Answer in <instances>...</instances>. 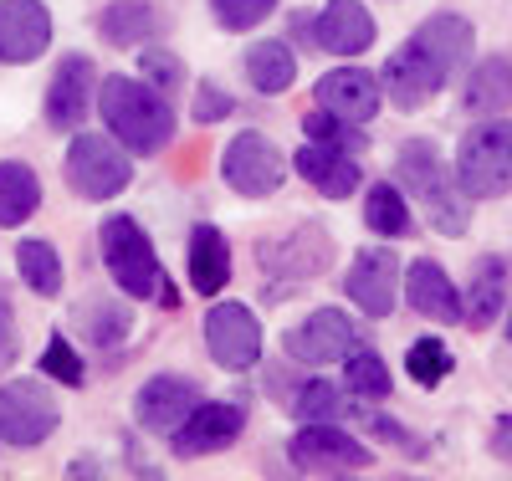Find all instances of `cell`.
Masks as SVG:
<instances>
[{"label":"cell","mask_w":512,"mask_h":481,"mask_svg":"<svg viewBox=\"0 0 512 481\" xmlns=\"http://www.w3.org/2000/svg\"><path fill=\"white\" fill-rule=\"evenodd\" d=\"M36 210H41V180H36V169L21 164V159H6V164H0V231L26 226Z\"/></svg>","instance_id":"obj_26"},{"label":"cell","mask_w":512,"mask_h":481,"mask_svg":"<svg viewBox=\"0 0 512 481\" xmlns=\"http://www.w3.org/2000/svg\"><path fill=\"white\" fill-rule=\"evenodd\" d=\"M62 169H67L72 195H82V200H113V195L128 190V180H134L128 149L108 134H72Z\"/></svg>","instance_id":"obj_5"},{"label":"cell","mask_w":512,"mask_h":481,"mask_svg":"<svg viewBox=\"0 0 512 481\" xmlns=\"http://www.w3.org/2000/svg\"><path fill=\"white\" fill-rule=\"evenodd\" d=\"M98 113L108 123V134L128 149V154H164L175 144V108L159 87H149L144 77H103L98 82Z\"/></svg>","instance_id":"obj_1"},{"label":"cell","mask_w":512,"mask_h":481,"mask_svg":"<svg viewBox=\"0 0 512 481\" xmlns=\"http://www.w3.org/2000/svg\"><path fill=\"white\" fill-rule=\"evenodd\" d=\"M16 272L36 297H62L67 272H62V256H57L52 241H21L16 246Z\"/></svg>","instance_id":"obj_29"},{"label":"cell","mask_w":512,"mask_h":481,"mask_svg":"<svg viewBox=\"0 0 512 481\" xmlns=\"http://www.w3.org/2000/svg\"><path fill=\"white\" fill-rule=\"evenodd\" d=\"M282 348L287 359L308 364V369H328V364H344L354 348H359V333H354V318L338 313V308H313L297 328L282 333Z\"/></svg>","instance_id":"obj_9"},{"label":"cell","mask_w":512,"mask_h":481,"mask_svg":"<svg viewBox=\"0 0 512 481\" xmlns=\"http://www.w3.org/2000/svg\"><path fill=\"white\" fill-rule=\"evenodd\" d=\"M98 103V72L88 57H67L47 82V123L57 134H77L88 108Z\"/></svg>","instance_id":"obj_17"},{"label":"cell","mask_w":512,"mask_h":481,"mask_svg":"<svg viewBox=\"0 0 512 481\" xmlns=\"http://www.w3.org/2000/svg\"><path fill=\"white\" fill-rule=\"evenodd\" d=\"M21 354V343H16V313H11V297L6 287H0V374H6Z\"/></svg>","instance_id":"obj_40"},{"label":"cell","mask_w":512,"mask_h":481,"mask_svg":"<svg viewBox=\"0 0 512 481\" xmlns=\"http://www.w3.org/2000/svg\"><path fill=\"white\" fill-rule=\"evenodd\" d=\"M451 369H456V354L446 348V338H415V343L405 348V374H410L420 389L446 384Z\"/></svg>","instance_id":"obj_31"},{"label":"cell","mask_w":512,"mask_h":481,"mask_svg":"<svg viewBox=\"0 0 512 481\" xmlns=\"http://www.w3.org/2000/svg\"><path fill=\"white\" fill-rule=\"evenodd\" d=\"M231 108H236V98L221 93L216 82H200V87H195V123H221Z\"/></svg>","instance_id":"obj_39"},{"label":"cell","mask_w":512,"mask_h":481,"mask_svg":"<svg viewBox=\"0 0 512 481\" xmlns=\"http://www.w3.org/2000/svg\"><path fill=\"white\" fill-rule=\"evenodd\" d=\"M313 93H318V108L349 118V123H369L379 113V103H384L379 77L364 72V67H333V72H323Z\"/></svg>","instance_id":"obj_19"},{"label":"cell","mask_w":512,"mask_h":481,"mask_svg":"<svg viewBox=\"0 0 512 481\" xmlns=\"http://www.w3.org/2000/svg\"><path fill=\"white\" fill-rule=\"evenodd\" d=\"M507 343H512V313H507Z\"/></svg>","instance_id":"obj_42"},{"label":"cell","mask_w":512,"mask_h":481,"mask_svg":"<svg viewBox=\"0 0 512 481\" xmlns=\"http://www.w3.org/2000/svg\"><path fill=\"white\" fill-rule=\"evenodd\" d=\"M185 251H190L185 267H190L195 292H200V297H221L226 282H231V241H226L216 226H195Z\"/></svg>","instance_id":"obj_25"},{"label":"cell","mask_w":512,"mask_h":481,"mask_svg":"<svg viewBox=\"0 0 512 481\" xmlns=\"http://www.w3.org/2000/svg\"><path fill=\"white\" fill-rule=\"evenodd\" d=\"M333 267V236L318 226H297L277 241H262V272H277L282 282H308Z\"/></svg>","instance_id":"obj_14"},{"label":"cell","mask_w":512,"mask_h":481,"mask_svg":"<svg viewBox=\"0 0 512 481\" xmlns=\"http://www.w3.org/2000/svg\"><path fill=\"white\" fill-rule=\"evenodd\" d=\"M52 47V11L41 0H0V62L26 67Z\"/></svg>","instance_id":"obj_15"},{"label":"cell","mask_w":512,"mask_h":481,"mask_svg":"<svg viewBox=\"0 0 512 481\" xmlns=\"http://www.w3.org/2000/svg\"><path fill=\"white\" fill-rule=\"evenodd\" d=\"M246 430V410L241 405H221V400H200L190 410V420L169 435V451H175L180 461H195V456H216L226 446L241 441Z\"/></svg>","instance_id":"obj_12"},{"label":"cell","mask_w":512,"mask_h":481,"mask_svg":"<svg viewBox=\"0 0 512 481\" xmlns=\"http://www.w3.org/2000/svg\"><path fill=\"white\" fill-rule=\"evenodd\" d=\"M287 154L267 139V134H256V128H246V134H231V144L221 149V180L246 195V200H267L282 190L287 180Z\"/></svg>","instance_id":"obj_7"},{"label":"cell","mask_w":512,"mask_h":481,"mask_svg":"<svg viewBox=\"0 0 512 481\" xmlns=\"http://www.w3.org/2000/svg\"><path fill=\"white\" fill-rule=\"evenodd\" d=\"M62 425V405L41 379H6L0 384V441L31 451L41 441H52Z\"/></svg>","instance_id":"obj_6"},{"label":"cell","mask_w":512,"mask_h":481,"mask_svg":"<svg viewBox=\"0 0 512 481\" xmlns=\"http://www.w3.org/2000/svg\"><path fill=\"white\" fill-rule=\"evenodd\" d=\"M379 87H384V98H390L400 113H420V108L446 87V77H441V72H436V67L405 41V47L379 67Z\"/></svg>","instance_id":"obj_18"},{"label":"cell","mask_w":512,"mask_h":481,"mask_svg":"<svg viewBox=\"0 0 512 481\" xmlns=\"http://www.w3.org/2000/svg\"><path fill=\"white\" fill-rule=\"evenodd\" d=\"M205 348L226 374H241L262 359V323L241 302H216L205 313Z\"/></svg>","instance_id":"obj_10"},{"label":"cell","mask_w":512,"mask_h":481,"mask_svg":"<svg viewBox=\"0 0 512 481\" xmlns=\"http://www.w3.org/2000/svg\"><path fill=\"white\" fill-rule=\"evenodd\" d=\"M374 36H379V26H374L369 6H359V0H328L313 21V41L333 57H364L374 47Z\"/></svg>","instance_id":"obj_20"},{"label":"cell","mask_w":512,"mask_h":481,"mask_svg":"<svg viewBox=\"0 0 512 481\" xmlns=\"http://www.w3.org/2000/svg\"><path fill=\"white\" fill-rule=\"evenodd\" d=\"M82 323H88V338L98 348H118L123 333H128V313L113 308V302H88V308H82Z\"/></svg>","instance_id":"obj_37"},{"label":"cell","mask_w":512,"mask_h":481,"mask_svg":"<svg viewBox=\"0 0 512 481\" xmlns=\"http://www.w3.org/2000/svg\"><path fill=\"white\" fill-rule=\"evenodd\" d=\"M303 134L313 139V144H328V149H364V134H359V123H349V118H338V113H328V108H313L308 118H303Z\"/></svg>","instance_id":"obj_34"},{"label":"cell","mask_w":512,"mask_h":481,"mask_svg":"<svg viewBox=\"0 0 512 481\" xmlns=\"http://www.w3.org/2000/svg\"><path fill=\"white\" fill-rule=\"evenodd\" d=\"M292 169L323 195V200H349L359 190V164L349 149H328V144H303L292 154Z\"/></svg>","instance_id":"obj_21"},{"label":"cell","mask_w":512,"mask_h":481,"mask_svg":"<svg viewBox=\"0 0 512 481\" xmlns=\"http://www.w3.org/2000/svg\"><path fill=\"white\" fill-rule=\"evenodd\" d=\"M395 174H400L395 185H400L405 195L420 200V210L431 215V226H436L446 241L466 236V226H472V195H466L456 164H446L436 144H425V139L400 144V154H395Z\"/></svg>","instance_id":"obj_2"},{"label":"cell","mask_w":512,"mask_h":481,"mask_svg":"<svg viewBox=\"0 0 512 481\" xmlns=\"http://www.w3.org/2000/svg\"><path fill=\"white\" fill-rule=\"evenodd\" d=\"M292 415L303 420V425L338 420V389L328 379H303V389H297V400H292Z\"/></svg>","instance_id":"obj_36"},{"label":"cell","mask_w":512,"mask_h":481,"mask_svg":"<svg viewBox=\"0 0 512 481\" xmlns=\"http://www.w3.org/2000/svg\"><path fill=\"white\" fill-rule=\"evenodd\" d=\"M456 174L472 200L512 195V118H482L456 144Z\"/></svg>","instance_id":"obj_4"},{"label":"cell","mask_w":512,"mask_h":481,"mask_svg":"<svg viewBox=\"0 0 512 481\" xmlns=\"http://www.w3.org/2000/svg\"><path fill=\"white\" fill-rule=\"evenodd\" d=\"M287 461L303 476H349V471H364L374 456L349 430H338L333 420H318V425H303L287 441Z\"/></svg>","instance_id":"obj_8"},{"label":"cell","mask_w":512,"mask_h":481,"mask_svg":"<svg viewBox=\"0 0 512 481\" xmlns=\"http://www.w3.org/2000/svg\"><path fill=\"white\" fill-rule=\"evenodd\" d=\"M98 246H103V267L113 277V287L123 297H139V302H159V308H175V287H169L159 256H154V241L144 236V226L134 215H108L103 231H98Z\"/></svg>","instance_id":"obj_3"},{"label":"cell","mask_w":512,"mask_h":481,"mask_svg":"<svg viewBox=\"0 0 512 481\" xmlns=\"http://www.w3.org/2000/svg\"><path fill=\"white\" fill-rule=\"evenodd\" d=\"M169 31V16H159L149 0H113V6H103L98 16V36L108 41V47H154V36Z\"/></svg>","instance_id":"obj_23"},{"label":"cell","mask_w":512,"mask_h":481,"mask_svg":"<svg viewBox=\"0 0 512 481\" xmlns=\"http://www.w3.org/2000/svg\"><path fill=\"white\" fill-rule=\"evenodd\" d=\"M139 77L149 82V87H159V93H180V82H185V67L169 57V52H139Z\"/></svg>","instance_id":"obj_38"},{"label":"cell","mask_w":512,"mask_h":481,"mask_svg":"<svg viewBox=\"0 0 512 481\" xmlns=\"http://www.w3.org/2000/svg\"><path fill=\"white\" fill-rule=\"evenodd\" d=\"M41 374L57 379V384H67V389L88 384V364H82V354L72 348L67 333H52V338H47V348H41Z\"/></svg>","instance_id":"obj_33"},{"label":"cell","mask_w":512,"mask_h":481,"mask_svg":"<svg viewBox=\"0 0 512 481\" xmlns=\"http://www.w3.org/2000/svg\"><path fill=\"white\" fill-rule=\"evenodd\" d=\"M344 292L364 318H390L400 302V256L390 246H364L344 277Z\"/></svg>","instance_id":"obj_11"},{"label":"cell","mask_w":512,"mask_h":481,"mask_svg":"<svg viewBox=\"0 0 512 481\" xmlns=\"http://www.w3.org/2000/svg\"><path fill=\"white\" fill-rule=\"evenodd\" d=\"M200 405V384L185 379V374H154L139 395H134V420L154 435H175L190 410Z\"/></svg>","instance_id":"obj_16"},{"label":"cell","mask_w":512,"mask_h":481,"mask_svg":"<svg viewBox=\"0 0 512 481\" xmlns=\"http://www.w3.org/2000/svg\"><path fill=\"white\" fill-rule=\"evenodd\" d=\"M277 11V0H210V16L221 31H256Z\"/></svg>","instance_id":"obj_35"},{"label":"cell","mask_w":512,"mask_h":481,"mask_svg":"<svg viewBox=\"0 0 512 481\" xmlns=\"http://www.w3.org/2000/svg\"><path fill=\"white\" fill-rule=\"evenodd\" d=\"M410 47L431 62L446 82L456 77V72H466L472 67V52H477V31H472V21L466 16H456V11H436V16H425L420 26H415V36H410Z\"/></svg>","instance_id":"obj_13"},{"label":"cell","mask_w":512,"mask_h":481,"mask_svg":"<svg viewBox=\"0 0 512 481\" xmlns=\"http://www.w3.org/2000/svg\"><path fill=\"white\" fill-rule=\"evenodd\" d=\"M492 456L502 466H512V415H497V425H492Z\"/></svg>","instance_id":"obj_41"},{"label":"cell","mask_w":512,"mask_h":481,"mask_svg":"<svg viewBox=\"0 0 512 481\" xmlns=\"http://www.w3.org/2000/svg\"><path fill=\"white\" fill-rule=\"evenodd\" d=\"M246 82L267 98H282L297 82V52L287 47V41H256V47L246 52Z\"/></svg>","instance_id":"obj_28"},{"label":"cell","mask_w":512,"mask_h":481,"mask_svg":"<svg viewBox=\"0 0 512 481\" xmlns=\"http://www.w3.org/2000/svg\"><path fill=\"white\" fill-rule=\"evenodd\" d=\"M364 221H369L374 236H390V241H400V236L415 231V221H410V200L400 195L395 180H384V185H374V190L364 195Z\"/></svg>","instance_id":"obj_30"},{"label":"cell","mask_w":512,"mask_h":481,"mask_svg":"<svg viewBox=\"0 0 512 481\" xmlns=\"http://www.w3.org/2000/svg\"><path fill=\"white\" fill-rule=\"evenodd\" d=\"M344 379H349V395L354 400H384L395 389L390 364H384L374 348H354V354L344 359Z\"/></svg>","instance_id":"obj_32"},{"label":"cell","mask_w":512,"mask_h":481,"mask_svg":"<svg viewBox=\"0 0 512 481\" xmlns=\"http://www.w3.org/2000/svg\"><path fill=\"white\" fill-rule=\"evenodd\" d=\"M466 113H507L512 108V62L507 57H482V67H472V77H466V93H461Z\"/></svg>","instance_id":"obj_27"},{"label":"cell","mask_w":512,"mask_h":481,"mask_svg":"<svg viewBox=\"0 0 512 481\" xmlns=\"http://www.w3.org/2000/svg\"><path fill=\"white\" fill-rule=\"evenodd\" d=\"M405 297H410V308L420 318H431V323H461V292L456 282L446 277L441 261H410V272H405Z\"/></svg>","instance_id":"obj_22"},{"label":"cell","mask_w":512,"mask_h":481,"mask_svg":"<svg viewBox=\"0 0 512 481\" xmlns=\"http://www.w3.org/2000/svg\"><path fill=\"white\" fill-rule=\"evenodd\" d=\"M461 308H466L461 323L477 328V333H487L502 318V308H507V261L502 256H482L472 267V282L461 292Z\"/></svg>","instance_id":"obj_24"}]
</instances>
